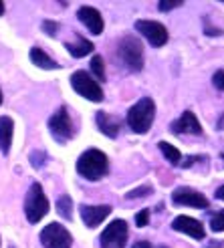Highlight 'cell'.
I'll use <instances>...</instances> for the list:
<instances>
[{
  "label": "cell",
  "instance_id": "obj_1",
  "mask_svg": "<svg viewBox=\"0 0 224 248\" xmlns=\"http://www.w3.org/2000/svg\"><path fill=\"white\" fill-rule=\"evenodd\" d=\"M77 171H79V176H83L85 180L99 182L101 178L107 176L109 159L103 152H99V150H87L77 159Z\"/></svg>",
  "mask_w": 224,
  "mask_h": 248
},
{
  "label": "cell",
  "instance_id": "obj_2",
  "mask_svg": "<svg viewBox=\"0 0 224 248\" xmlns=\"http://www.w3.org/2000/svg\"><path fill=\"white\" fill-rule=\"evenodd\" d=\"M154 117H156L154 99L144 97L128 111V125L131 127V131L142 135V133L149 131V127H152V123H154Z\"/></svg>",
  "mask_w": 224,
  "mask_h": 248
},
{
  "label": "cell",
  "instance_id": "obj_3",
  "mask_svg": "<svg viewBox=\"0 0 224 248\" xmlns=\"http://www.w3.org/2000/svg\"><path fill=\"white\" fill-rule=\"evenodd\" d=\"M48 208H51V204H48L47 196L43 192V186L32 184L27 198H24V216H27V220L31 224H36V222H41L47 216Z\"/></svg>",
  "mask_w": 224,
  "mask_h": 248
},
{
  "label": "cell",
  "instance_id": "obj_4",
  "mask_svg": "<svg viewBox=\"0 0 224 248\" xmlns=\"http://www.w3.org/2000/svg\"><path fill=\"white\" fill-rule=\"evenodd\" d=\"M117 57L129 71L140 73L144 69V46L135 36H123L117 45Z\"/></svg>",
  "mask_w": 224,
  "mask_h": 248
},
{
  "label": "cell",
  "instance_id": "obj_5",
  "mask_svg": "<svg viewBox=\"0 0 224 248\" xmlns=\"http://www.w3.org/2000/svg\"><path fill=\"white\" fill-rule=\"evenodd\" d=\"M71 87L77 91L81 97L89 99L93 103L103 101V89L97 81H93L85 71H75L71 75Z\"/></svg>",
  "mask_w": 224,
  "mask_h": 248
},
{
  "label": "cell",
  "instance_id": "obj_6",
  "mask_svg": "<svg viewBox=\"0 0 224 248\" xmlns=\"http://www.w3.org/2000/svg\"><path fill=\"white\" fill-rule=\"evenodd\" d=\"M71 242L73 238L69 230L63 224H59V222L45 226L41 232V244L45 248H71Z\"/></svg>",
  "mask_w": 224,
  "mask_h": 248
},
{
  "label": "cell",
  "instance_id": "obj_7",
  "mask_svg": "<svg viewBox=\"0 0 224 248\" xmlns=\"http://www.w3.org/2000/svg\"><path fill=\"white\" fill-rule=\"evenodd\" d=\"M126 242H128V224L123 220H113L101 232V238H99L101 248H126Z\"/></svg>",
  "mask_w": 224,
  "mask_h": 248
},
{
  "label": "cell",
  "instance_id": "obj_8",
  "mask_svg": "<svg viewBox=\"0 0 224 248\" xmlns=\"http://www.w3.org/2000/svg\"><path fill=\"white\" fill-rule=\"evenodd\" d=\"M135 29L140 34L145 36V41H149L152 46H164L168 43V29L161 22L156 20H138Z\"/></svg>",
  "mask_w": 224,
  "mask_h": 248
},
{
  "label": "cell",
  "instance_id": "obj_9",
  "mask_svg": "<svg viewBox=\"0 0 224 248\" xmlns=\"http://www.w3.org/2000/svg\"><path fill=\"white\" fill-rule=\"evenodd\" d=\"M48 129H51L53 138L57 141H67L71 135H73V129H71V117H69V111L65 107L57 109L55 113L48 117Z\"/></svg>",
  "mask_w": 224,
  "mask_h": 248
},
{
  "label": "cell",
  "instance_id": "obj_10",
  "mask_svg": "<svg viewBox=\"0 0 224 248\" xmlns=\"http://www.w3.org/2000/svg\"><path fill=\"white\" fill-rule=\"evenodd\" d=\"M174 206H190V208H208V198L192 188H178L172 194Z\"/></svg>",
  "mask_w": 224,
  "mask_h": 248
},
{
  "label": "cell",
  "instance_id": "obj_11",
  "mask_svg": "<svg viewBox=\"0 0 224 248\" xmlns=\"http://www.w3.org/2000/svg\"><path fill=\"white\" fill-rule=\"evenodd\" d=\"M172 228L182 232V234H188V236H192L196 240H202L206 236L202 222H198L196 218H190V216H178L172 222Z\"/></svg>",
  "mask_w": 224,
  "mask_h": 248
},
{
  "label": "cell",
  "instance_id": "obj_12",
  "mask_svg": "<svg viewBox=\"0 0 224 248\" xmlns=\"http://www.w3.org/2000/svg\"><path fill=\"white\" fill-rule=\"evenodd\" d=\"M77 16L93 34H101L103 32L105 22L101 18V12H99L97 8H93V6H81L77 10Z\"/></svg>",
  "mask_w": 224,
  "mask_h": 248
},
{
  "label": "cell",
  "instance_id": "obj_13",
  "mask_svg": "<svg viewBox=\"0 0 224 248\" xmlns=\"http://www.w3.org/2000/svg\"><path fill=\"white\" fill-rule=\"evenodd\" d=\"M172 133H192V135H200L202 133V125L200 121H198V117L192 113V111H184L182 117L176 119L170 125Z\"/></svg>",
  "mask_w": 224,
  "mask_h": 248
},
{
  "label": "cell",
  "instance_id": "obj_14",
  "mask_svg": "<svg viewBox=\"0 0 224 248\" xmlns=\"http://www.w3.org/2000/svg\"><path fill=\"white\" fill-rule=\"evenodd\" d=\"M111 214V206H81V218L87 228H97Z\"/></svg>",
  "mask_w": 224,
  "mask_h": 248
},
{
  "label": "cell",
  "instance_id": "obj_15",
  "mask_svg": "<svg viewBox=\"0 0 224 248\" xmlns=\"http://www.w3.org/2000/svg\"><path fill=\"white\" fill-rule=\"evenodd\" d=\"M95 121H97V125L99 129H101L103 135H107V138H117V133H119V121L115 117H111L109 113H95Z\"/></svg>",
  "mask_w": 224,
  "mask_h": 248
},
{
  "label": "cell",
  "instance_id": "obj_16",
  "mask_svg": "<svg viewBox=\"0 0 224 248\" xmlns=\"http://www.w3.org/2000/svg\"><path fill=\"white\" fill-rule=\"evenodd\" d=\"M12 131H15V123L10 117H0V152L4 155L10 152V143H12Z\"/></svg>",
  "mask_w": 224,
  "mask_h": 248
},
{
  "label": "cell",
  "instance_id": "obj_17",
  "mask_svg": "<svg viewBox=\"0 0 224 248\" xmlns=\"http://www.w3.org/2000/svg\"><path fill=\"white\" fill-rule=\"evenodd\" d=\"M67 51L75 57V59H81L85 55H89L93 51V43L83 39L81 34H75V43H67Z\"/></svg>",
  "mask_w": 224,
  "mask_h": 248
},
{
  "label": "cell",
  "instance_id": "obj_18",
  "mask_svg": "<svg viewBox=\"0 0 224 248\" xmlns=\"http://www.w3.org/2000/svg\"><path fill=\"white\" fill-rule=\"evenodd\" d=\"M31 61L36 65V67H41V69H59V65L55 63V61L48 57L45 51H41V48H31Z\"/></svg>",
  "mask_w": 224,
  "mask_h": 248
},
{
  "label": "cell",
  "instance_id": "obj_19",
  "mask_svg": "<svg viewBox=\"0 0 224 248\" xmlns=\"http://www.w3.org/2000/svg\"><path fill=\"white\" fill-rule=\"evenodd\" d=\"M158 147H160V152L164 154V157L168 159L170 164L178 166V162L182 159V154L176 150V147H174V145H170V143H166V141H160V145H158Z\"/></svg>",
  "mask_w": 224,
  "mask_h": 248
},
{
  "label": "cell",
  "instance_id": "obj_20",
  "mask_svg": "<svg viewBox=\"0 0 224 248\" xmlns=\"http://www.w3.org/2000/svg\"><path fill=\"white\" fill-rule=\"evenodd\" d=\"M71 210H73V200L69 196H61L57 200V212L63 216L65 220H71V216H73Z\"/></svg>",
  "mask_w": 224,
  "mask_h": 248
},
{
  "label": "cell",
  "instance_id": "obj_21",
  "mask_svg": "<svg viewBox=\"0 0 224 248\" xmlns=\"http://www.w3.org/2000/svg\"><path fill=\"white\" fill-rule=\"evenodd\" d=\"M91 73L99 81H105V65H103V59L99 55H95L91 59Z\"/></svg>",
  "mask_w": 224,
  "mask_h": 248
},
{
  "label": "cell",
  "instance_id": "obj_22",
  "mask_svg": "<svg viewBox=\"0 0 224 248\" xmlns=\"http://www.w3.org/2000/svg\"><path fill=\"white\" fill-rule=\"evenodd\" d=\"M210 228L214 232H224V210H220V212H216L210 218Z\"/></svg>",
  "mask_w": 224,
  "mask_h": 248
},
{
  "label": "cell",
  "instance_id": "obj_23",
  "mask_svg": "<svg viewBox=\"0 0 224 248\" xmlns=\"http://www.w3.org/2000/svg\"><path fill=\"white\" fill-rule=\"evenodd\" d=\"M182 4H184L182 0H161V2L158 4V8H160V12H168V10H174V8H178Z\"/></svg>",
  "mask_w": 224,
  "mask_h": 248
},
{
  "label": "cell",
  "instance_id": "obj_24",
  "mask_svg": "<svg viewBox=\"0 0 224 248\" xmlns=\"http://www.w3.org/2000/svg\"><path fill=\"white\" fill-rule=\"evenodd\" d=\"M144 194H152V186H142V188H138V190H131L128 194V198L129 200H133V198H144Z\"/></svg>",
  "mask_w": 224,
  "mask_h": 248
},
{
  "label": "cell",
  "instance_id": "obj_25",
  "mask_svg": "<svg viewBox=\"0 0 224 248\" xmlns=\"http://www.w3.org/2000/svg\"><path fill=\"white\" fill-rule=\"evenodd\" d=\"M147 222H149V210H142V212L135 216V224H138L140 228H144Z\"/></svg>",
  "mask_w": 224,
  "mask_h": 248
},
{
  "label": "cell",
  "instance_id": "obj_26",
  "mask_svg": "<svg viewBox=\"0 0 224 248\" xmlns=\"http://www.w3.org/2000/svg\"><path fill=\"white\" fill-rule=\"evenodd\" d=\"M212 83L218 91H224V71H216L214 77H212Z\"/></svg>",
  "mask_w": 224,
  "mask_h": 248
},
{
  "label": "cell",
  "instance_id": "obj_27",
  "mask_svg": "<svg viewBox=\"0 0 224 248\" xmlns=\"http://www.w3.org/2000/svg\"><path fill=\"white\" fill-rule=\"evenodd\" d=\"M57 29H59V24H57V22H51V20H45V22H43V31H45L47 34H51V36H53V34L57 32Z\"/></svg>",
  "mask_w": 224,
  "mask_h": 248
},
{
  "label": "cell",
  "instance_id": "obj_28",
  "mask_svg": "<svg viewBox=\"0 0 224 248\" xmlns=\"http://www.w3.org/2000/svg\"><path fill=\"white\" fill-rule=\"evenodd\" d=\"M43 159H45V154L43 152H34V154H31V162H32V166L34 168H43Z\"/></svg>",
  "mask_w": 224,
  "mask_h": 248
},
{
  "label": "cell",
  "instance_id": "obj_29",
  "mask_svg": "<svg viewBox=\"0 0 224 248\" xmlns=\"http://www.w3.org/2000/svg\"><path fill=\"white\" fill-rule=\"evenodd\" d=\"M131 248H152V244L145 242V240H140V242H135Z\"/></svg>",
  "mask_w": 224,
  "mask_h": 248
},
{
  "label": "cell",
  "instance_id": "obj_30",
  "mask_svg": "<svg viewBox=\"0 0 224 248\" xmlns=\"http://www.w3.org/2000/svg\"><path fill=\"white\" fill-rule=\"evenodd\" d=\"M216 198L218 200H224V186H220V188L216 190Z\"/></svg>",
  "mask_w": 224,
  "mask_h": 248
},
{
  "label": "cell",
  "instance_id": "obj_31",
  "mask_svg": "<svg viewBox=\"0 0 224 248\" xmlns=\"http://www.w3.org/2000/svg\"><path fill=\"white\" fill-rule=\"evenodd\" d=\"M4 15V2H0V16Z\"/></svg>",
  "mask_w": 224,
  "mask_h": 248
},
{
  "label": "cell",
  "instance_id": "obj_32",
  "mask_svg": "<svg viewBox=\"0 0 224 248\" xmlns=\"http://www.w3.org/2000/svg\"><path fill=\"white\" fill-rule=\"evenodd\" d=\"M0 103H2V93H0Z\"/></svg>",
  "mask_w": 224,
  "mask_h": 248
},
{
  "label": "cell",
  "instance_id": "obj_33",
  "mask_svg": "<svg viewBox=\"0 0 224 248\" xmlns=\"http://www.w3.org/2000/svg\"><path fill=\"white\" fill-rule=\"evenodd\" d=\"M161 248H166V246H161Z\"/></svg>",
  "mask_w": 224,
  "mask_h": 248
},
{
  "label": "cell",
  "instance_id": "obj_34",
  "mask_svg": "<svg viewBox=\"0 0 224 248\" xmlns=\"http://www.w3.org/2000/svg\"><path fill=\"white\" fill-rule=\"evenodd\" d=\"M222 157H224V154H222Z\"/></svg>",
  "mask_w": 224,
  "mask_h": 248
}]
</instances>
